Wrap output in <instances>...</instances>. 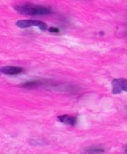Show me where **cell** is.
<instances>
[{
  "label": "cell",
  "mask_w": 127,
  "mask_h": 154,
  "mask_svg": "<svg viewBox=\"0 0 127 154\" xmlns=\"http://www.w3.org/2000/svg\"><path fill=\"white\" fill-rule=\"evenodd\" d=\"M48 31L51 32V33H59V29L58 28H55V27H50L48 29Z\"/></svg>",
  "instance_id": "obj_7"
},
{
  "label": "cell",
  "mask_w": 127,
  "mask_h": 154,
  "mask_svg": "<svg viewBox=\"0 0 127 154\" xmlns=\"http://www.w3.org/2000/svg\"><path fill=\"white\" fill-rule=\"evenodd\" d=\"M87 152H89V153H104V150L103 149H90V150H87Z\"/></svg>",
  "instance_id": "obj_6"
},
{
  "label": "cell",
  "mask_w": 127,
  "mask_h": 154,
  "mask_svg": "<svg viewBox=\"0 0 127 154\" xmlns=\"http://www.w3.org/2000/svg\"><path fill=\"white\" fill-rule=\"evenodd\" d=\"M123 91L127 92V79H113L112 82V93L113 94H118Z\"/></svg>",
  "instance_id": "obj_3"
},
{
  "label": "cell",
  "mask_w": 127,
  "mask_h": 154,
  "mask_svg": "<svg viewBox=\"0 0 127 154\" xmlns=\"http://www.w3.org/2000/svg\"><path fill=\"white\" fill-rule=\"evenodd\" d=\"M15 9L25 16H46L51 13L50 9L41 6H36L31 4H25L16 6Z\"/></svg>",
  "instance_id": "obj_1"
},
{
  "label": "cell",
  "mask_w": 127,
  "mask_h": 154,
  "mask_svg": "<svg viewBox=\"0 0 127 154\" xmlns=\"http://www.w3.org/2000/svg\"><path fill=\"white\" fill-rule=\"evenodd\" d=\"M126 150H127V149H126Z\"/></svg>",
  "instance_id": "obj_8"
},
{
  "label": "cell",
  "mask_w": 127,
  "mask_h": 154,
  "mask_svg": "<svg viewBox=\"0 0 127 154\" xmlns=\"http://www.w3.org/2000/svg\"><path fill=\"white\" fill-rule=\"evenodd\" d=\"M17 26L19 28H27V27L36 26L43 31L47 29L46 24L42 21H38V20H19L17 22Z\"/></svg>",
  "instance_id": "obj_2"
},
{
  "label": "cell",
  "mask_w": 127,
  "mask_h": 154,
  "mask_svg": "<svg viewBox=\"0 0 127 154\" xmlns=\"http://www.w3.org/2000/svg\"><path fill=\"white\" fill-rule=\"evenodd\" d=\"M23 68L17 67V66H4L2 68H0V72L6 74V75H17L23 72Z\"/></svg>",
  "instance_id": "obj_4"
},
{
  "label": "cell",
  "mask_w": 127,
  "mask_h": 154,
  "mask_svg": "<svg viewBox=\"0 0 127 154\" xmlns=\"http://www.w3.org/2000/svg\"><path fill=\"white\" fill-rule=\"evenodd\" d=\"M58 121L65 123V124H67V125H70V126H75L76 124V118L74 117V116H71V115H60L58 116Z\"/></svg>",
  "instance_id": "obj_5"
}]
</instances>
